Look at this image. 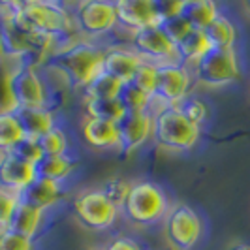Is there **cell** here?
Instances as JSON below:
<instances>
[{"instance_id": "obj_1", "label": "cell", "mask_w": 250, "mask_h": 250, "mask_svg": "<svg viewBox=\"0 0 250 250\" xmlns=\"http://www.w3.org/2000/svg\"><path fill=\"white\" fill-rule=\"evenodd\" d=\"M10 12L17 26H21L25 32L55 42L59 38L68 36L70 26L74 23V17H70L62 6L55 2H17L10 4Z\"/></svg>"}, {"instance_id": "obj_2", "label": "cell", "mask_w": 250, "mask_h": 250, "mask_svg": "<svg viewBox=\"0 0 250 250\" xmlns=\"http://www.w3.org/2000/svg\"><path fill=\"white\" fill-rule=\"evenodd\" d=\"M102 61L104 49L83 40L64 43L51 57L55 70H59L75 88H85L96 75L102 74Z\"/></svg>"}, {"instance_id": "obj_3", "label": "cell", "mask_w": 250, "mask_h": 250, "mask_svg": "<svg viewBox=\"0 0 250 250\" xmlns=\"http://www.w3.org/2000/svg\"><path fill=\"white\" fill-rule=\"evenodd\" d=\"M126 220L136 226H152L166 218L169 211L166 192L158 185L139 181L130 187L126 201L121 209Z\"/></svg>"}, {"instance_id": "obj_4", "label": "cell", "mask_w": 250, "mask_h": 250, "mask_svg": "<svg viewBox=\"0 0 250 250\" xmlns=\"http://www.w3.org/2000/svg\"><path fill=\"white\" fill-rule=\"evenodd\" d=\"M152 139L166 150H190L200 139V126L192 125L177 107H166L152 117Z\"/></svg>"}, {"instance_id": "obj_5", "label": "cell", "mask_w": 250, "mask_h": 250, "mask_svg": "<svg viewBox=\"0 0 250 250\" xmlns=\"http://www.w3.org/2000/svg\"><path fill=\"white\" fill-rule=\"evenodd\" d=\"M10 109L49 107L47 88L32 64H19L6 74L4 81Z\"/></svg>"}, {"instance_id": "obj_6", "label": "cell", "mask_w": 250, "mask_h": 250, "mask_svg": "<svg viewBox=\"0 0 250 250\" xmlns=\"http://www.w3.org/2000/svg\"><path fill=\"white\" fill-rule=\"evenodd\" d=\"M203 231V224L198 213L185 203H177L164 218L166 241L175 250H190L198 245Z\"/></svg>"}, {"instance_id": "obj_7", "label": "cell", "mask_w": 250, "mask_h": 250, "mask_svg": "<svg viewBox=\"0 0 250 250\" xmlns=\"http://www.w3.org/2000/svg\"><path fill=\"white\" fill-rule=\"evenodd\" d=\"M194 75L201 85L222 87L239 79V61L235 51L209 49L194 64Z\"/></svg>"}, {"instance_id": "obj_8", "label": "cell", "mask_w": 250, "mask_h": 250, "mask_svg": "<svg viewBox=\"0 0 250 250\" xmlns=\"http://www.w3.org/2000/svg\"><path fill=\"white\" fill-rule=\"evenodd\" d=\"M74 213L83 228L90 231H104L113 226L119 211L107 201L102 190H87L74 201Z\"/></svg>"}, {"instance_id": "obj_9", "label": "cell", "mask_w": 250, "mask_h": 250, "mask_svg": "<svg viewBox=\"0 0 250 250\" xmlns=\"http://www.w3.org/2000/svg\"><path fill=\"white\" fill-rule=\"evenodd\" d=\"M192 83V74L187 66L179 62L156 66V88L154 96L167 107H177L181 102L188 98V90Z\"/></svg>"}, {"instance_id": "obj_10", "label": "cell", "mask_w": 250, "mask_h": 250, "mask_svg": "<svg viewBox=\"0 0 250 250\" xmlns=\"http://www.w3.org/2000/svg\"><path fill=\"white\" fill-rule=\"evenodd\" d=\"M132 51L143 62L152 66L177 62L175 45L166 38L160 26H147L132 34Z\"/></svg>"}, {"instance_id": "obj_11", "label": "cell", "mask_w": 250, "mask_h": 250, "mask_svg": "<svg viewBox=\"0 0 250 250\" xmlns=\"http://www.w3.org/2000/svg\"><path fill=\"white\" fill-rule=\"evenodd\" d=\"M74 23L79 32L85 36L96 38L111 32L117 26L115 6L107 0H87L77 4L74 13Z\"/></svg>"}, {"instance_id": "obj_12", "label": "cell", "mask_w": 250, "mask_h": 250, "mask_svg": "<svg viewBox=\"0 0 250 250\" xmlns=\"http://www.w3.org/2000/svg\"><path fill=\"white\" fill-rule=\"evenodd\" d=\"M115 126L119 136V150L123 154L138 150L152 138V115L149 111L125 113Z\"/></svg>"}, {"instance_id": "obj_13", "label": "cell", "mask_w": 250, "mask_h": 250, "mask_svg": "<svg viewBox=\"0 0 250 250\" xmlns=\"http://www.w3.org/2000/svg\"><path fill=\"white\" fill-rule=\"evenodd\" d=\"M113 6L117 15V25L130 30L132 34L160 23L156 0H117L113 2Z\"/></svg>"}, {"instance_id": "obj_14", "label": "cell", "mask_w": 250, "mask_h": 250, "mask_svg": "<svg viewBox=\"0 0 250 250\" xmlns=\"http://www.w3.org/2000/svg\"><path fill=\"white\" fill-rule=\"evenodd\" d=\"M36 179V169L32 164L17 158L12 152L0 154V188L19 194Z\"/></svg>"}, {"instance_id": "obj_15", "label": "cell", "mask_w": 250, "mask_h": 250, "mask_svg": "<svg viewBox=\"0 0 250 250\" xmlns=\"http://www.w3.org/2000/svg\"><path fill=\"white\" fill-rule=\"evenodd\" d=\"M141 59L132 49L125 47H109L104 51V61H102V72L105 75L113 77L121 85L128 83L136 70L141 66Z\"/></svg>"}, {"instance_id": "obj_16", "label": "cell", "mask_w": 250, "mask_h": 250, "mask_svg": "<svg viewBox=\"0 0 250 250\" xmlns=\"http://www.w3.org/2000/svg\"><path fill=\"white\" fill-rule=\"evenodd\" d=\"M61 194H62L61 183H55V181L43 179V177H36L28 187L23 188L17 194V198H19V201H23V203L43 213L45 209L53 207L61 200Z\"/></svg>"}, {"instance_id": "obj_17", "label": "cell", "mask_w": 250, "mask_h": 250, "mask_svg": "<svg viewBox=\"0 0 250 250\" xmlns=\"http://www.w3.org/2000/svg\"><path fill=\"white\" fill-rule=\"evenodd\" d=\"M81 134L92 149L98 150H119V136H117V126L109 121H102V119H92L85 117L83 125H81Z\"/></svg>"}, {"instance_id": "obj_18", "label": "cell", "mask_w": 250, "mask_h": 250, "mask_svg": "<svg viewBox=\"0 0 250 250\" xmlns=\"http://www.w3.org/2000/svg\"><path fill=\"white\" fill-rule=\"evenodd\" d=\"M12 111L25 138L38 139L55 126V117L49 111V107H25Z\"/></svg>"}, {"instance_id": "obj_19", "label": "cell", "mask_w": 250, "mask_h": 250, "mask_svg": "<svg viewBox=\"0 0 250 250\" xmlns=\"http://www.w3.org/2000/svg\"><path fill=\"white\" fill-rule=\"evenodd\" d=\"M218 13V6L211 0H181L179 6V15H183L188 25L198 30H205Z\"/></svg>"}, {"instance_id": "obj_20", "label": "cell", "mask_w": 250, "mask_h": 250, "mask_svg": "<svg viewBox=\"0 0 250 250\" xmlns=\"http://www.w3.org/2000/svg\"><path fill=\"white\" fill-rule=\"evenodd\" d=\"M209 49H211V45L205 38V32L198 30V28H192V32L175 45L177 62L187 66V68H190V66L194 68V64L198 62Z\"/></svg>"}, {"instance_id": "obj_21", "label": "cell", "mask_w": 250, "mask_h": 250, "mask_svg": "<svg viewBox=\"0 0 250 250\" xmlns=\"http://www.w3.org/2000/svg\"><path fill=\"white\" fill-rule=\"evenodd\" d=\"M40 224H42V211L26 205L23 201H17L12 218H10V224H8V229L26 239H34V235L40 229Z\"/></svg>"}, {"instance_id": "obj_22", "label": "cell", "mask_w": 250, "mask_h": 250, "mask_svg": "<svg viewBox=\"0 0 250 250\" xmlns=\"http://www.w3.org/2000/svg\"><path fill=\"white\" fill-rule=\"evenodd\" d=\"M205 38L211 45V49H228L231 51L237 40V32H235V25L222 13H218L213 19V23L207 26L205 30Z\"/></svg>"}, {"instance_id": "obj_23", "label": "cell", "mask_w": 250, "mask_h": 250, "mask_svg": "<svg viewBox=\"0 0 250 250\" xmlns=\"http://www.w3.org/2000/svg\"><path fill=\"white\" fill-rule=\"evenodd\" d=\"M75 162L68 156H42V160L34 166L36 169V177H43L55 183H62L66 177L74 171Z\"/></svg>"}, {"instance_id": "obj_24", "label": "cell", "mask_w": 250, "mask_h": 250, "mask_svg": "<svg viewBox=\"0 0 250 250\" xmlns=\"http://www.w3.org/2000/svg\"><path fill=\"white\" fill-rule=\"evenodd\" d=\"M25 138L21 128L17 125V119L12 109H2L0 111V154L10 152V150Z\"/></svg>"}, {"instance_id": "obj_25", "label": "cell", "mask_w": 250, "mask_h": 250, "mask_svg": "<svg viewBox=\"0 0 250 250\" xmlns=\"http://www.w3.org/2000/svg\"><path fill=\"white\" fill-rule=\"evenodd\" d=\"M85 115L92 117V119L117 123L125 115V109H123L121 102L117 98H113V100H90V98H85Z\"/></svg>"}, {"instance_id": "obj_26", "label": "cell", "mask_w": 250, "mask_h": 250, "mask_svg": "<svg viewBox=\"0 0 250 250\" xmlns=\"http://www.w3.org/2000/svg\"><path fill=\"white\" fill-rule=\"evenodd\" d=\"M83 90H85V98H90V100H113L119 96L121 83L102 72Z\"/></svg>"}, {"instance_id": "obj_27", "label": "cell", "mask_w": 250, "mask_h": 250, "mask_svg": "<svg viewBox=\"0 0 250 250\" xmlns=\"http://www.w3.org/2000/svg\"><path fill=\"white\" fill-rule=\"evenodd\" d=\"M117 100L121 102L125 113H138V111H147L150 104V96H147L145 92H141L139 88H136L132 83H123Z\"/></svg>"}, {"instance_id": "obj_28", "label": "cell", "mask_w": 250, "mask_h": 250, "mask_svg": "<svg viewBox=\"0 0 250 250\" xmlns=\"http://www.w3.org/2000/svg\"><path fill=\"white\" fill-rule=\"evenodd\" d=\"M43 156H64L68 152V138L59 126H53L49 132L36 139Z\"/></svg>"}, {"instance_id": "obj_29", "label": "cell", "mask_w": 250, "mask_h": 250, "mask_svg": "<svg viewBox=\"0 0 250 250\" xmlns=\"http://www.w3.org/2000/svg\"><path fill=\"white\" fill-rule=\"evenodd\" d=\"M158 26H160V30L166 34V38H167L173 45H177L179 42H183V40L192 32V26L188 25L187 19H185L183 15H179V13L162 19V21L158 23Z\"/></svg>"}, {"instance_id": "obj_30", "label": "cell", "mask_w": 250, "mask_h": 250, "mask_svg": "<svg viewBox=\"0 0 250 250\" xmlns=\"http://www.w3.org/2000/svg\"><path fill=\"white\" fill-rule=\"evenodd\" d=\"M130 187H132L130 181H126L123 177H113V179H107L105 185L102 187V194L107 198V201L117 211H121L126 201V196L130 192Z\"/></svg>"}, {"instance_id": "obj_31", "label": "cell", "mask_w": 250, "mask_h": 250, "mask_svg": "<svg viewBox=\"0 0 250 250\" xmlns=\"http://www.w3.org/2000/svg\"><path fill=\"white\" fill-rule=\"evenodd\" d=\"M128 83H132L136 88H139L141 92H145L147 96L152 98L154 96V88H156V66L141 62V66L136 70L134 77Z\"/></svg>"}, {"instance_id": "obj_32", "label": "cell", "mask_w": 250, "mask_h": 250, "mask_svg": "<svg viewBox=\"0 0 250 250\" xmlns=\"http://www.w3.org/2000/svg\"><path fill=\"white\" fill-rule=\"evenodd\" d=\"M177 109L183 113L192 125L196 126H200L207 119V107L198 98H185V100L177 105Z\"/></svg>"}, {"instance_id": "obj_33", "label": "cell", "mask_w": 250, "mask_h": 250, "mask_svg": "<svg viewBox=\"0 0 250 250\" xmlns=\"http://www.w3.org/2000/svg\"><path fill=\"white\" fill-rule=\"evenodd\" d=\"M12 154H15L17 158H21V160H25V162L32 164V166H36L40 160H42V150H40V145H38L36 139H30V138H23L12 150H10Z\"/></svg>"}, {"instance_id": "obj_34", "label": "cell", "mask_w": 250, "mask_h": 250, "mask_svg": "<svg viewBox=\"0 0 250 250\" xmlns=\"http://www.w3.org/2000/svg\"><path fill=\"white\" fill-rule=\"evenodd\" d=\"M0 250H32V239H26L10 229L0 231Z\"/></svg>"}, {"instance_id": "obj_35", "label": "cell", "mask_w": 250, "mask_h": 250, "mask_svg": "<svg viewBox=\"0 0 250 250\" xmlns=\"http://www.w3.org/2000/svg\"><path fill=\"white\" fill-rule=\"evenodd\" d=\"M17 201H19L17 194H12V192L0 188V231L8 229V224H10V218H12Z\"/></svg>"}, {"instance_id": "obj_36", "label": "cell", "mask_w": 250, "mask_h": 250, "mask_svg": "<svg viewBox=\"0 0 250 250\" xmlns=\"http://www.w3.org/2000/svg\"><path fill=\"white\" fill-rule=\"evenodd\" d=\"M104 250H143L134 239L130 237H115L111 239Z\"/></svg>"}, {"instance_id": "obj_37", "label": "cell", "mask_w": 250, "mask_h": 250, "mask_svg": "<svg viewBox=\"0 0 250 250\" xmlns=\"http://www.w3.org/2000/svg\"><path fill=\"white\" fill-rule=\"evenodd\" d=\"M229 250H250V245H247V243H239V245H233Z\"/></svg>"}, {"instance_id": "obj_38", "label": "cell", "mask_w": 250, "mask_h": 250, "mask_svg": "<svg viewBox=\"0 0 250 250\" xmlns=\"http://www.w3.org/2000/svg\"><path fill=\"white\" fill-rule=\"evenodd\" d=\"M0 57H4V55H2V42H0Z\"/></svg>"}, {"instance_id": "obj_39", "label": "cell", "mask_w": 250, "mask_h": 250, "mask_svg": "<svg viewBox=\"0 0 250 250\" xmlns=\"http://www.w3.org/2000/svg\"><path fill=\"white\" fill-rule=\"evenodd\" d=\"M247 8H249V10H250V2H249V4H247Z\"/></svg>"}, {"instance_id": "obj_40", "label": "cell", "mask_w": 250, "mask_h": 250, "mask_svg": "<svg viewBox=\"0 0 250 250\" xmlns=\"http://www.w3.org/2000/svg\"><path fill=\"white\" fill-rule=\"evenodd\" d=\"M87 250H98V249H87Z\"/></svg>"}]
</instances>
